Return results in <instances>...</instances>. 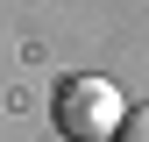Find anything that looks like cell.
<instances>
[{
  "label": "cell",
  "mask_w": 149,
  "mask_h": 142,
  "mask_svg": "<svg viewBox=\"0 0 149 142\" xmlns=\"http://www.w3.org/2000/svg\"><path fill=\"white\" fill-rule=\"evenodd\" d=\"M121 121H128V100H121L114 78L71 71L57 85V128H64V142H114Z\"/></svg>",
  "instance_id": "1"
},
{
  "label": "cell",
  "mask_w": 149,
  "mask_h": 142,
  "mask_svg": "<svg viewBox=\"0 0 149 142\" xmlns=\"http://www.w3.org/2000/svg\"><path fill=\"white\" fill-rule=\"evenodd\" d=\"M114 142H149V106H128V121L114 128Z\"/></svg>",
  "instance_id": "2"
}]
</instances>
